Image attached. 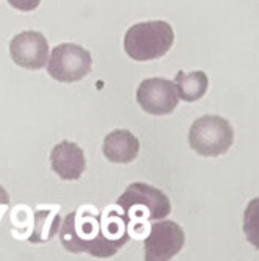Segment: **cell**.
I'll return each mask as SVG.
<instances>
[{
    "label": "cell",
    "mask_w": 259,
    "mask_h": 261,
    "mask_svg": "<svg viewBox=\"0 0 259 261\" xmlns=\"http://www.w3.org/2000/svg\"><path fill=\"white\" fill-rule=\"evenodd\" d=\"M174 29L164 20L140 22L125 33L124 47L134 61H152L166 55L174 45Z\"/></svg>",
    "instance_id": "obj_3"
},
{
    "label": "cell",
    "mask_w": 259,
    "mask_h": 261,
    "mask_svg": "<svg viewBox=\"0 0 259 261\" xmlns=\"http://www.w3.org/2000/svg\"><path fill=\"white\" fill-rule=\"evenodd\" d=\"M8 4L19 11H33L38 8L41 0H8Z\"/></svg>",
    "instance_id": "obj_14"
},
{
    "label": "cell",
    "mask_w": 259,
    "mask_h": 261,
    "mask_svg": "<svg viewBox=\"0 0 259 261\" xmlns=\"http://www.w3.org/2000/svg\"><path fill=\"white\" fill-rule=\"evenodd\" d=\"M130 240L125 215L108 210L94 215L89 210L67 215L60 230V241L67 252H86L96 258H109Z\"/></svg>",
    "instance_id": "obj_1"
},
{
    "label": "cell",
    "mask_w": 259,
    "mask_h": 261,
    "mask_svg": "<svg viewBox=\"0 0 259 261\" xmlns=\"http://www.w3.org/2000/svg\"><path fill=\"white\" fill-rule=\"evenodd\" d=\"M52 171L63 180H78L86 169V158L80 146L63 141L50 152Z\"/></svg>",
    "instance_id": "obj_9"
},
{
    "label": "cell",
    "mask_w": 259,
    "mask_h": 261,
    "mask_svg": "<svg viewBox=\"0 0 259 261\" xmlns=\"http://www.w3.org/2000/svg\"><path fill=\"white\" fill-rule=\"evenodd\" d=\"M122 213L128 221V231L146 233V225L167 218L172 211L169 197L147 183H133L117 200Z\"/></svg>",
    "instance_id": "obj_2"
},
{
    "label": "cell",
    "mask_w": 259,
    "mask_h": 261,
    "mask_svg": "<svg viewBox=\"0 0 259 261\" xmlns=\"http://www.w3.org/2000/svg\"><path fill=\"white\" fill-rule=\"evenodd\" d=\"M233 127L220 116H203L189 130V144L202 156H219L233 146Z\"/></svg>",
    "instance_id": "obj_4"
},
{
    "label": "cell",
    "mask_w": 259,
    "mask_h": 261,
    "mask_svg": "<svg viewBox=\"0 0 259 261\" xmlns=\"http://www.w3.org/2000/svg\"><path fill=\"white\" fill-rule=\"evenodd\" d=\"M174 83L178 91V97L184 102H197L208 91V77L202 70H195L191 74L180 70Z\"/></svg>",
    "instance_id": "obj_11"
},
{
    "label": "cell",
    "mask_w": 259,
    "mask_h": 261,
    "mask_svg": "<svg viewBox=\"0 0 259 261\" xmlns=\"http://www.w3.org/2000/svg\"><path fill=\"white\" fill-rule=\"evenodd\" d=\"M10 55L17 66L38 70L49 60V42L39 32H22L11 39Z\"/></svg>",
    "instance_id": "obj_8"
},
{
    "label": "cell",
    "mask_w": 259,
    "mask_h": 261,
    "mask_svg": "<svg viewBox=\"0 0 259 261\" xmlns=\"http://www.w3.org/2000/svg\"><path fill=\"white\" fill-rule=\"evenodd\" d=\"M184 246V231L172 221H155L144 240L147 261H169Z\"/></svg>",
    "instance_id": "obj_6"
},
{
    "label": "cell",
    "mask_w": 259,
    "mask_h": 261,
    "mask_svg": "<svg viewBox=\"0 0 259 261\" xmlns=\"http://www.w3.org/2000/svg\"><path fill=\"white\" fill-rule=\"evenodd\" d=\"M244 233L247 241L259 250V197L250 200L245 208Z\"/></svg>",
    "instance_id": "obj_13"
},
{
    "label": "cell",
    "mask_w": 259,
    "mask_h": 261,
    "mask_svg": "<svg viewBox=\"0 0 259 261\" xmlns=\"http://www.w3.org/2000/svg\"><path fill=\"white\" fill-rule=\"evenodd\" d=\"M8 205H10V196L5 191V188L0 186V211H2L4 208H7Z\"/></svg>",
    "instance_id": "obj_15"
},
{
    "label": "cell",
    "mask_w": 259,
    "mask_h": 261,
    "mask_svg": "<svg viewBox=\"0 0 259 261\" xmlns=\"http://www.w3.org/2000/svg\"><path fill=\"white\" fill-rule=\"evenodd\" d=\"M139 149V139L128 130H114L103 141V155L111 163H131L137 156Z\"/></svg>",
    "instance_id": "obj_10"
},
{
    "label": "cell",
    "mask_w": 259,
    "mask_h": 261,
    "mask_svg": "<svg viewBox=\"0 0 259 261\" xmlns=\"http://www.w3.org/2000/svg\"><path fill=\"white\" fill-rule=\"evenodd\" d=\"M92 67L91 54L78 44H60L50 54L47 72L61 83H74L84 79Z\"/></svg>",
    "instance_id": "obj_5"
},
{
    "label": "cell",
    "mask_w": 259,
    "mask_h": 261,
    "mask_svg": "<svg viewBox=\"0 0 259 261\" xmlns=\"http://www.w3.org/2000/svg\"><path fill=\"white\" fill-rule=\"evenodd\" d=\"M178 99L175 83L164 79H147L139 85L136 92L139 107L153 116L170 114L177 108Z\"/></svg>",
    "instance_id": "obj_7"
},
{
    "label": "cell",
    "mask_w": 259,
    "mask_h": 261,
    "mask_svg": "<svg viewBox=\"0 0 259 261\" xmlns=\"http://www.w3.org/2000/svg\"><path fill=\"white\" fill-rule=\"evenodd\" d=\"M60 225V218L52 211H38L36 213V227L35 233L30 238L32 243H41V241H49L52 236L56 233Z\"/></svg>",
    "instance_id": "obj_12"
}]
</instances>
